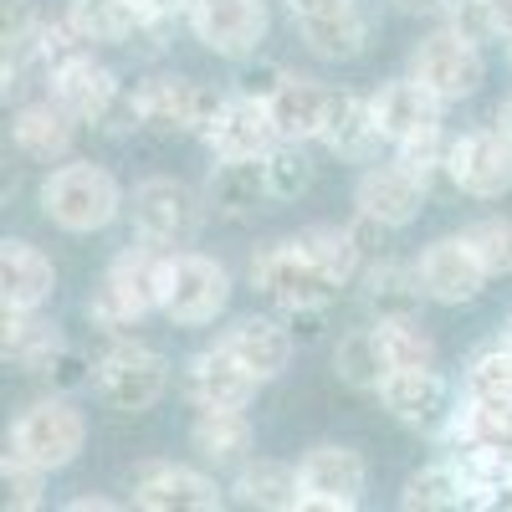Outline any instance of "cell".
<instances>
[{
    "label": "cell",
    "instance_id": "43",
    "mask_svg": "<svg viewBox=\"0 0 512 512\" xmlns=\"http://www.w3.org/2000/svg\"><path fill=\"white\" fill-rule=\"evenodd\" d=\"M36 26H41V16H36L31 0H6V6H0V41H26Z\"/></svg>",
    "mask_w": 512,
    "mask_h": 512
},
{
    "label": "cell",
    "instance_id": "33",
    "mask_svg": "<svg viewBox=\"0 0 512 512\" xmlns=\"http://www.w3.org/2000/svg\"><path fill=\"white\" fill-rule=\"evenodd\" d=\"M400 507H477V492H472V477L446 456V461H431L425 472H415L400 492Z\"/></svg>",
    "mask_w": 512,
    "mask_h": 512
},
{
    "label": "cell",
    "instance_id": "17",
    "mask_svg": "<svg viewBox=\"0 0 512 512\" xmlns=\"http://www.w3.org/2000/svg\"><path fill=\"white\" fill-rule=\"evenodd\" d=\"M277 118L267 98H251V93H226L221 113L210 118V128L200 134V144L210 149V159H267V149L277 144Z\"/></svg>",
    "mask_w": 512,
    "mask_h": 512
},
{
    "label": "cell",
    "instance_id": "6",
    "mask_svg": "<svg viewBox=\"0 0 512 512\" xmlns=\"http://www.w3.org/2000/svg\"><path fill=\"white\" fill-rule=\"evenodd\" d=\"M251 282L256 292L277 303L282 313L287 308H333V297L344 292V282H333L313 256L303 251V241L287 236V241H272L267 251L251 256Z\"/></svg>",
    "mask_w": 512,
    "mask_h": 512
},
{
    "label": "cell",
    "instance_id": "50",
    "mask_svg": "<svg viewBox=\"0 0 512 512\" xmlns=\"http://www.w3.org/2000/svg\"><path fill=\"white\" fill-rule=\"evenodd\" d=\"M507 344H512V333H507Z\"/></svg>",
    "mask_w": 512,
    "mask_h": 512
},
{
    "label": "cell",
    "instance_id": "12",
    "mask_svg": "<svg viewBox=\"0 0 512 512\" xmlns=\"http://www.w3.org/2000/svg\"><path fill=\"white\" fill-rule=\"evenodd\" d=\"M446 180L472 200H502L512 190V144L502 128H466L446 144Z\"/></svg>",
    "mask_w": 512,
    "mask_h": 512
},
{
    "label": "cell",
    "instance_id": "46",
    "mask_svg": "<svg viewBox=\"0 0 512 512\" xmlns=\"http://www.w3.org/2000/svg\"><path fill=\"white\" fill-rule=\"evenodd\" d=\"M134 6H139L144 21H175V16L190 11V0H134Z\"/></svg>",
    "mask_w": 512,
    "mask_h": 512
},
{
    "label": "cell",
    "instance_id": "22",
    "mask_svg": "<svg viewBox=\"0 0 512 512\" xmlns=\"http://www.w3.org/2000/svg\"><path fill=\"white\" fill-rule=\"evenodd\" d=\"M77 128H82V123L47 93V98L16 108L11 139H16V149H21L26 159H36V164H62V159L72 154V144H77Z\"/></svg>",
    "mask_w": 512,
    "mask_h": 512
},
{
    "label": "cell",
    "instance_id": "34",
    "mask_svg": "<svg viewBox=\"0 0 512 512\" xmlns=\"http://www.w3.org/2000/svg\"><path fill=\"white\" fill-rule=\"evenodd\" d=\"M333 374L344 379L349 390H364V395H374V390H379V379L390 374V369H384V354H379L374 323H369V328H349V333L333 344Z\"/></svg>",
    "mask_w": 512,
    "mask_h": 512
},
{
    "label": "cell",
    "instance_id": "27",
    "mask_svg": "<svg viewBox=\"0 0 512 512\" xmlns=\"http://www.w3.org/2000/svg\"><path fill=\"white\" fill-rule=\"evenodd\" d=\"M246 507H267V512H297L303 502V472L292 461H272V456H246L236 466V487H231Z\"/></svg>",
    "mask_w": 512,
    "mask_h": 512
},
{
    "label": "cell",
    "instance_id": "49",
    "mask_svg": "<svg viewBox=\"0 0 512 512\" xmlns=\"http://www.w3.org/2000/svg\"><path fill=\"white\" fill-rule=\"evenodd\" d=\"M497 128H502V134H507V144H512V98L502 103V113H497Z\"/></svg>",
    "mask_w": 512,
    "mask_h": 512
},
{
    "label": "cell",
    "instance_id": "29",
    "mask_svg": "<svg viewBox=\"0 0 512 512\" xmlns=\"http://www.w3.org/2000/svg\"><path fill=\"white\" fill-rule=\"evenodd\" d=\"M57 349H62V338L41 318V308H6V318H0V354L21 374H41Z\"/></svg>",
    "mask_w": 512,
    "mask_h": 512
},
{
    "label": "cell",
    "instance_id": "35",
    "mask_svg": "<svg viewBox=\"0 0 512 512\" xmlns=\"http://www.w3.org/2000/svg\"><path fill=\"white\" fill-rule=\"evenodd\" d=\"M374 338H379L384 369H431L436 364V338L415 318H374Z\"/></svg>",
    "mask_w": 512,
    "mask_h": 512
},
{
    "label": "cell",
    "instance_id": "28",
    "mask_svg": "<svg viewBox=\"0 0 512 512\" xmlns=\"http://www.w3.org/2000/svg\"><path fill=\"white\" fill-rule=\"evenodd\" d=\"M62 16L88 47H134V36L144 26L134 0H67Z\"/></svg>",
    "mask_w": 512,
    "mask_h": 512
},
{
    "label": "cell",
    "instance_id": "42",
    "mask_svg": "<svg viewBox=\"0 0 512 512\" xmlns=\"http://www.w3.org/2000/svg\"><path fill=\"white\" fill-rule=\"evenodd\" d=\"M246 62V57H241ZM282 82H287V67L282 62H262V57H256V62H246L241 72H236V93H251V98H267L272 103V93L282 88Z\"/></svg>",
    "mask_w": 512,
    "mask_h": 512
},
{
    "label": "cell",
    "instance_id": "48",
    "mask_svg": "<svg viewBox=\"0 0 512 512\" xmlns=\"http://www.w3.org/2000/svg\"><path fill=\"white\" fill-rule=\"evenodd\" d=\"M103 507H108L103 497H77V502H72V512H103Z\"/></svg>",
    "mask_w": 512,
    "mask_h": 512
},
{
    "label": "cell",
    "instance_id": "23",
    "mask_svg": "<svg viewBox=\"0 0 512 512\" xmlns=\"http://www.w3.org/2000/svg\"><path fill=\"white\" fill-rule=\"evenodd\" d=\"M57 292L52 256L31 241L0 246V308H47Z\"/></svg>",
    "mask_w": 512,
    "mask_h": 512
},
{
    "label": "cell",
    "instance_id": "4",
    "mask_svg": "<svg viewBox=\"0 0 512 512\" xmlns=\"http://www.w3.org/2000/svg\"><path fill=\"white\" fill-rule=\"evenodd\" d=\"M231 303V272L205 251H169L164 277H159V313L175 328H205L216 323Z\"/></svg>",
    "mask_w": 512,
    "mask_h": 512
},
{
    "label": "cell",
    "instance_id": "9",
    "mask_svg": "<svg viewBox=\"0 0 512 512\" xmlns=\"http://www.w3.org/2000/svg\"><path fill=\"white\" fill-rule=\"evenodd\" d=\"M98 395L118 415L154 410L169 395V359L134 344V338H118V344L98 359Z\"/></svg>",
    "mask_w": 512,
    "mask_h": 512
},
{
    "label": "cell",
    "instance_id": "10",
    "mask_svg": "<svg viewBox=\"0 0 512 512\" xmlns=\"http://www.w3.org/2000/svg\"><path fill=\"white\" fill-rule=\"evenodd\" d=\"M425 200H431V175L425 169H415L410 159H374L359 169V180H354V205H359V216L379 221V226H410L420 221V210Z\"/></svg>",
    "mask_w": 512,
    "mask_h": 512
},
{
    "label": "cell",
    "instance_id": "24",
    "mask_svg": "<svg viewBox=\"0 0 512 512\" xmlns=\"http://www.w3.org/2000/svg\"><path fill=\"white\" fill-rule=\"evenodd\" d=\"M221 344L256 374V379H277V374H287V364H292V354H297V338H292V328H287V318H241L236 328H226V338Z\"/></svg>",
    "mask_w": 512,
    "mask_h": 512
},
{
    "label": "cell",
    "instance_id": "26",
    "mask_svg": "<svg viewBox=\"0 0 512 512\" xmlns=\"http://www.w3.org/2000/svg\"><path fill=\"white\" fill-rule=\"evenodd\" d=\"M190 446L205 466H241L246 456H256V431L246 410H210L195 405V425H190Z\"/></svg>",
    "mask_w": 512,
    "mask_h": 512
},
{
    "label": "cell",
    "instance_id": "16",
    "mask_svg": "<svg viewBox=\"0 0 512 512\" xmlns=\"http://www.w3.org/2000/svg\"><path fill=\"white\" fill-rule=\"evenodd\" d=\"M369 108H374V123H379V134L390 149H405V144H420V139H431L441 134V98L425 88L420 77H390V82H379V88L369 93Z\"/></svg>",
    "mask_w": 512,
    "mask_h": 512
},
{
    "label": "cell",
    "instance_id": "18",
    "mask_svg": "<svg viewBox=\"0 0 512 512\" xmlns=\"http://www.w3.org/2000/svg\"><path fill=\"white\" fill-rule=\"evenodd\" d=\"M415 272H420L425 297H431V303H441V308L472 303V297H482V287L492 282L487 267H482V256L472 251V241H466V236H441V241H431V246L420 251Z\"/></svg>",
    "mask_w": 512,
    "mask_h": 512
},
{
    "label": "cell",
    "instance_id": "32",
    "mask_svg": "<svg viewBox=\"0 0 512 512\" xmlns=\"http://www.w3.org/2000/svg\"><path fill=\"white\" fill-rule=\"evenodd\" d=\"M297 36H303V47L323 62H349L364 52L369 41V16L359 6L349 11H333V16H303L297 21Z\"/></svg>",
    "mask_w": 512,
    "mask_h": 512
},
{
    "label": "cell",
    "instance_id": "44",
    "mask_svg": "<svg viewBox=\"0 0 512 512\" xmlns=\"http://www.w3.org/2000/svg\"><path fill=\"white\" fill-rule=\"evenodd\" d=\"M282 318H287L297 344H313V338L323 333V323H328V308H287Z\"/></svg>",
    "mask_w": 512,
    "mask_h": 512
},
{
    "label": "cell",
    "instance_id": "1",
    "mask_svg": "<svg viewBox=\"0 0 512 512\" xmlns=\"http://www.w3.org/2000/svg\"><path fill=\"white\" fill-rule=\"evenodd\" d=\"M123 210H128L123 185L108 175L103 164H93V159L57 164L52 175L41 180V216H47L57 231H67V236L108 231Z\"/></svg>",
    "mask_w": 512,
    "mask_h": 512
},
{
    "label": "cell",
    "instance_id": "39",
    "mask_svg": "<svg viewBox=\"0 0 512 512\" xmlns=\"http://www.w3.org/2000/svg\"><path fill=\"white\" fill-rule=\"evenodd\" d=\"M466 395L477 400H512V344H497L472 359L466 369Z\"/></svg>",
    "mask_w": 512,
    "mask_h": 512
},
{
    "label": "cell",
    "instance_id": "21",
    "mask_svg": "<svg viewBox=\"0 0 512 512\" xmlns=\"http://www.w3.org/2000/svg\"><path fill=\"white\" fill-rule=\"evenodd\" d=\"M338 93L318 77L303 72H287V82L272 93V118H277V134L282 139H303V144H323L328 123H333Z\"/></svg>",
    "mask_w": 512,
    "mask_h": 512
},
{
    "label": "cell",
    "instance_id": "13",
    "mask_svg": "<svg viewBox=\"0 0 512 512\" xmlns=\"http://www.w3.org/2000/svg\"><path fill=\"white\" fill-rule=\"evenodd\" d=\"M128 497L134 507L149 512H221L226 507V487L200 472V466H175V461H149L128 477Z\"/></svg>",
    "mask_w": 512,
    "mask_h": 512
},
{
    "label": "cell",
    "instance_id": "3",
    "mask_svg": "<svg viewBox=\"0 0 512 512\" xmlns=\"http://www.w3.org/2000/svg\"><path fill=\"white\" fill-rule=\"evenodd\" d=\"M164 246H154V241H134V246H123L113 262H108V272H103V282H98V292H93V303H88V313H93V323H103L108 333H123V328H134V323H144L149 313H159V277H164Z\"/></svg>",
    "mask_w": 512,
    "mask_h": 512
},
{
    "label": "cell",
    "instance_id": "19",
    "mask_svg": "<svg viewBox=\"0 0 512 512\" xmlns=\"http://www.w3.org/2000/svg\"><path fill=\"white\" fill-rule=\"evenodd\" d=\"M185 384H190V400L210 405V410H246L256 400V390H262V379H256L226 344L200 349L185 369Z\"/></svg>",
    "mask_w": 512,
    "mask_h": 512
},
{
    "label": "cell",
    "instance_id": "5",
    "mask_svg": "<svg viewBox=\"0 0 512 512\" xmlns=\"http://www.w3.org/2000/svg\"><path fill=\"white\" fill-rule=\"evenodd\" d=\"M210 216V205L200 190H190L185 180H169V175H149L134 185L128 195V221H134V236L164 246V251H180L200 236Z\"/></svg>",
    "mask_w": 512,
    "mask_h": 512
},
{
    "label": "cell",
    "instance_id": "31",
    "mask_svg": "<svg viewBox=\"0 0 512 512\" xmlns=\"http://www.w3.org/2000/svg\"><path fill=\"white\" fill-rule=\"evenodd\" d=\"M364 303L374 318H415L425 303L420 272L410 262H369L364 267Z\"/></svg>",
    "mask_w": 512,
    "mask_h": 512
},
{
    "label": "cell",
    "instance_id": "11",
    "mask_svg": "<svg viewBox=\"0 0 512 512\" xmlns=\"http://www.w3.org/2000/svg\"><path fill=\"white\" fill-rule=\"evenodd\" d=\"M226 93L216 88H200L190 77H144L134 88V108H139V123L154 128V134H205L210 118L221 113Z\"/></svg>",
    "mask_w": 512,
    "mask_h": 512
},
{
    "label": "cell",
    "instance_id": "14",
    "mask_svg": "<svg viewBox=\"0 0 512 512\" xmlns=\"http://www.w3.org/2000/svg\"><path fill=\"white\" fill-rule=\"evenodd\" d=\"M185 21L200 47H210L216 57H256L272 26L267 0H190Z\"/></svg>",
    "mask_w": 512,
    "mask_h": 512
},
{
    "label": "cell",
    "instance_id": "15",
    "mask_svg": "<svg viewBox=\"0 0 512 512\" xmlns=\"http://www.w3.org/2000/svg\"><path fill=\"white\" fill-rule=\"evenodd\" d=\"M303 502L297 512H354L369 487V466L354 446H313L303 461Z\"/></svg>",
    "mask_w": 512,
    "mask_h": 512
},
{
    "label": "cell",
    "instance_id": "8",
    "mask_svg": "<svg viewBox=\"0 0 512 512\" xmlns=\"http://www.w3.org/2000/svg\"><path fill=\"white\" fill-rule=\"evenodd\" d=\"M410 77H420L441 103L472 98V93L482 88V77H487L482 41L466 36V31H456V26H441V31H431V36H420L415 52H410Z\"/></svg>",
    "mask_w": 512,
    "mask_h": 512
},
{
    "label": "cell",
    "instance_id": "45",
    "mask_svg": "<svg viewBox=\"0 0 512 512\" xmlns=\"http://www.w3.org/2000/svg\"><path fill=\"white\" fill-rule=\"evenodd\" d=\"M349 6H359V0H287L292 21H303V16H333V11H349Z\"/></svg>",
    "mask_w": 512,
    "mask_h": 512
},
{
    "label": "cell",
    "instance_id": "40",
    "mask_svg": "<svg viewBox=\"0 0 512 512\" xmlns=\"http://www.w3.org/2000/svg\"><path fill=\"white\" fill-rule=\"evenodd\" d=\"M446 26L477 36V41H492V36L512 41V0H466L461 11L446 16Z\"/></svg>",
    "mask_w": 512,
    "mask_h": 512
},
{
    "label": "cell",
    "instance_id": "30",
    "mask_svg": "<svg viewBox=\"0 0 512 512\" xmlns=\"http://www.w3.org/2000/svg\"><path fill=\"white\" fill-rule=\"evenodd\" d=\"M379 144H384V134H379V123H374L369 98L338 93V108H333L328 134H323V149H328L333 159H349V164H374Z\"/></svg>",
    "mask_w": 512,
    "mask_h": 512
},
{
    "label": "cell",
    "instance_id": "41",
    "mask_svg": "<svg viewBox=\"0 0 512 512\" xmlns=\"http://www.w3.org/2000/svg\"><path fill=\"white\" fill-rule=\"evenodd\" d=\"M41 379L52 384V395H77L82 384H98V364L82 354V349H72V344H62L57 354H52V364L41 369Z\"/></svg>",
    "mask_w": 512,
    "mask_h": 512
},
{
    "label": "cell",
    "instance_id": "2",
    "mask_svg": "<svg viewBox=\"0 0 512 512\" xmlns=\"http://www.w3.org/2000/svg\"><path fill=\"white\" fill-rule=\"evenodd\" d=\"M47 88L52 98L77 118V123H93L103 134H128V128H144L139 123V108H134V88H123L118 72L103 67L88 52H77L72 62H62L57 72H47Z\"/></svg>",
    "mask_w": 512,
    "mask_h": 512
},
{
    "label": "cell",
    "instance_id": "38",
    "mask_svg": "<svg viewBox=\"0 0 512 512\" xmlns=\"http://www.w3.org/2000/svg\"><path fill=\"white\" fill-rule=\"evenodd\" d=\"M461 236L482 256L487 277H512V216H487L477 226H466Z\"/></svg>",
    "mask_w": 512,
    "mask_h": 512
},
{
    "label": "cell",
    "instance_id": "37",
    "mask_svg": "<svg viewBox=\"0 0 512 512\" xmlns=\"http://www.w3.org/2000/svg\"><path fill=\"white\" fill-rule=\"evenodd\" d=\"M47 477H52L47 466H36V461H26L21 451L6 446V461H0V487H6V507H11V512H31V507H41Z\"/></svg>",
    "mask_w": 512,
    "mask_h": 512
},
{
    "label": "cell",
    "instance_id": "7",
    "mask_svg": "<svg viewBox=\"0 0 512 512\" xmlns=\"http://www.w3.org/2000/svg\"><path fill=\"white\" fill-rule=\"evenodd\" d=\"M6 446L21 451L36 466H47V472H62V466H72L82 456V446H88V415H82L67 395H47L11 420Z\"/></svg>",
    "mask_w": 512,
    "mask_h": 512
},
{
    "label": "cell",
    "instance_id": "20",
    "mask_svg": "<svg viewBox=\"0 0 512 512\" xmlns=\"http://www.w3.org/2000/svg\"><path fill=\"white\" fill-rule=\"evenodd\" d=\"M379 405L390 410L400 425H415V431H441L446 425V379L431 369H390L379 379Z\"/></svg>",
    "mask_w": 512,
    "mask_h": 512
},
{
    "label": "cell",
    "instance_id": "36",
    "mask_svg": "<svg viewBox=\"0 0 512 512\" xmlns=\"http://www.w3.org/2000/svg\"><path fill=\"white\" fill-rule=\"evenodd\" d=\"M262 169H267L272 200H297V195H308L313 180H318V164H313V154H308L303 139H277V144L267 149Z\"/></svg>",
    "mask_w": 512,
    "mask_h": 512
},
{
    "label": "cell",
    "instance_id": "47",
    "mask_svg": "<svg viewBox=\"0 0 512 512\" xmlns=\"http://www.w3.org/2000/svg\"><path fill=\"white\" fill-rule=\"evenodd\" d=\"M400 11H420V16H441V0H395Z\"/></svg>",
    "mask_w": 512,
    "mask_h": 512
},
{
    "label": "cell",
    "instance_id": "25",
    "mask_svg": "<svg viewBox=\"0 0 512 512\" xmlns=\"http://www.w3.org/2000/svg\"><path fill=\"white\" fill-rule=\"evenodd\" d=\"M205 205L226 221H246L262 205H272L262 159H216V169H210V180H205Z\"/></svg>",
    "mask_w": 512,
    "mask_h": 512
}]
</instances>
